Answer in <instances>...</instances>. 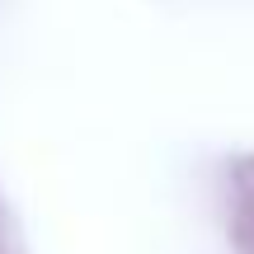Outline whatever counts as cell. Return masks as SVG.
I'll use <instances>...</instances> for the list:
<instances>
[]
</instances>
